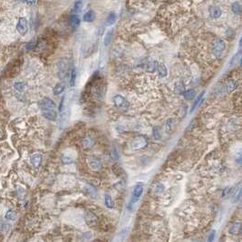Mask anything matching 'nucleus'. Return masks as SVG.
Wrapping results in <instances>:
<instances>
[{
  "label": "nucleus",
  "mask_w": 242,
  "mask_h": 242,
  "mask_svg": "<svg viewBox=\"0 0 242 242\" xmlns=\"http://www.w3.org/2000/svg\"><path fill=\"white\" fill-rule=\"evenodd\" d=\"M147 145H148V139L143 135H138L134 137L130 142L131 148L134 151L144 149Z\"/></svg>",
  "instance_id": "obj_1"
},
{
  "label": "nucleus",
  "mask_w": 242,
  "mask_h": 242,
  "mask_svg": "<svg viewBox=\"0 0 242 242\" xmlns=\"http://www.w3.org/2000/svg\"><path fill=\"white\" fill-rule=\"evenodd\" d=\"M226 48V43L223 39L218 38L213 42V51H214V56L217 58H221Z\"/></svg>",
  "instance_id": "obj_2"
},
{
  "label": "nucleus",
  "mask_w": 242,
  "mask_h": 242,
  "mask_svg": "<svg viewBox=\"0 0 242 242\" xmlns=\"http://www.w3.org/2000/svg\"><path fill=\"white\" fill-rule=\"evenodd\" d=\"M68 66H69V63L67 59H62L60 62L58 63V75L59 78L63 80L68 74Z\"/></svg>",
  "instance_id": "obj_3"
},
{
  "label": "nucleus",
  "mask_w": 242,
  "mask_h": 242,
  "mask_svg": "<svg viewBox=\"0 0 242 242\" xmlns=\"http://www.w3.org/2000/svg\"><path fill=\"white\" fill-rule=\"evenodd\" d=\"M113 101L114 105H115L119 110H121V111H126V110L128 109V102L126 101V99H125L123 96L117 94V95H115V96L113 97Z\"/></svg>",
  "instance_id": "obj_4"
},
{
  "label": "nucleus",
  "mask_w": 242,
  "mask_h": 242,
  "mask_svg": "<svg viewBox=\"0 0 242 242\" xmlns=\"http://www.w3.org/2000/svg\"><path fill=\"white\" fill-rule=\"evenodd\" d=\"M142 192H143V185L141 183H139L133 189V197H132V201H131L130 204L132 205V204H134L135 202H138L139 199L141 198V196L142 195Z\"/></svg>",
  "instance_id": "obj_5"
},
{
  "label": "nucleus",
  "mask_w": 242,
  "mask_h": 242,
  "mask_svg": "<svg viewBox=\"0 0 242 242\" xmlns=\"http://www.w3.org/2000/svg\"><path fill=\"white\" fill-rule=\"evenodd\" d=\"M17 32L20 34L21 36H25L26 33H27V30H28V24H27V20L24 17H21L18 23H17Z\"/></svg>",
  "instance_id": "obj_6"
},
{
  "label": "nucleus",
  "mask_w": 242,
  "mask_h": 242,
  "mask_svg": "<svg viewBox=\"0 0 242 242\" xmlns=\"http://www.w3.org/2000/svg\"><path fill=\"white\" fill-rule=\"evenodd\" d=\"M87 162H88L89 167H90L93 171H100V170L102 169V161H100L99 159L95 158V157H90V158L88 159Z\"/></svg>",
  "instance_id": "obj_7"
},
{
  "label": "nucleus",
  "mask_w": 242,
  "mask_h": 242,
  "mask_svg": "<svg viewBox=\"0 0 242 242\" xmlns=\"http://www.w3.org/2000/svg\"><path fill=\"white\" fill-rule=\"evenodd\" d=\"M42 113L44 117L50 121H56L57 118V113L55 109H42Z\"/></svg>",
  "instance_id": "obj_8"
},
{
  "label": "nucleus",
  "mask_w": 242,
  "mask_h": 242,
  "mask_svg": "<svg viewBox=\"0 0 242 242\" xmlns=\"http://www.w3.org/2000/svg\"><path fill=\"white\" fill-rule=\"evenodd\" d=\"M56 106V102L49 98H44L39 102V107L41 109H55Z\"/></svg>",
  "instance_id": "obj_9"
},
{
  "label": "nucleus",
  "mask_w": 242,
  "mask_h": 242,
  "mask_svg": "<svg viewBox=\"0 0 242 242\" xmlns=\"http://www.w3.org/2000/svg\"><path fill=\"white\" fill-rule=\"evenodd\" d=\"M84 219H85V221L87 222V224L90 225V226H94L97 222V217L91 211H86L85 212Z\"/></svg>",
  "instance_id": "obj_10"
},
{
  "label": "nucleus",
  "mask_w": 242,
  "mask_h": 242,
  "mask_svg": "<svg viewBox=\"0 0 242 242\" xmlns=\"http://www.w3.org/2000/svg\"><path fill=\"white\" fill-rule=\"evenodd\" d=\"M95 144V140L94 137L92 136H87L85 137L83 141H82V145L84 149H91L94 145Z\"/></svg>",
  "instance_id": "obj_11"
},
{
  "label": "nucleus",
  "mask_w": 242,
  "mask_h": 242,
  "mask_svg": "<svg viewBox=\"0 0 242 242\" xmlns=\"http://www.w3.org/2000/svg\"><path fill=\"white\" fill-rule=\"evenodd\" d=\"M238 87V83L235 80H228L225 83V90L228 93L235 91Z\"/></svg>",
  "instance_id": "obj_12"
},
{
  "label": "nucleus",
  "mask_w": 242,
  "mask_h": 242,
  "mask_svg": "<svg viewBox=\"0 0 242 242\" xmlns=\"http://www.w3.org/2000/svg\"><path fill=\"white\" fill-rule=\"evenodd\" d=\"M42 160H43V157L41 153H35L31 156V163L36 168H38L40 166Z\"/></svg>",
  "instance_id": "obj_13"
},
{
  "label": "nucleus",
  "mask_w": 242,
  "mask_h": 242,
  "mask_svg": "<svg viewBox=\"0 0 242 242\" xmlns=\"http://www.w3.org/2000/svg\"><path fill=\"white\" fill-rule=\"evenodd\" d=\"M209 14H210L211 17L217 19V18L221 17L222 11L220 7H218V6H211V7L209 8Z\"/></svg>",
  "instance_id": "obj_14"
},
{
  "label": "nucleus",
  "mask_w": 242,
  "mask_h": 242,
  "mask_svg": "<svg viewBox=\"0 0 242 242\" xmlns=\"http://www.w3.org/2000/svg\"><path fill=\"white\" fill-rule=\"evenodd\" d=\"M156 70L158 71V74L161 77H166L167 75H168V71H167V68L165 66L164 63H157V68Z\"/></svg>",
  "instance_id": "obj_15"
},
{
  "label": "nucleus",
  "mask_w": 242,
  "mask_h": 242,
  "mask_svg": "<svg viewBox=\"0 0 242 242\" xmlns=\"http://www.w3.org/2000/svg\"><path fill=\"white\" fill-rule=\"evenodd\" d=\"M94 19H95V13H94L93 10L87 11V12L83 15V20L84 21V22H87V23L94 22Z\"/></svg>",
  "instance_id": "obj_16"
},
{
  "label": "nucleus",
  "mask_w": 242,
  "mask_h": 242,
  "mask_svg": "<svg viewBox=\"0 0 242 242\" xmlns=\"http://www.w3.org/2000/svg\"><path fill=\"white\" fill-rule=\"evenodd\" d=\"M204 94H205V92H202V94L199 95V97H197V99L194 101L192 106H191V108H190V113H192V112L196 109L197 106H200V105L202 104V102L204 100Z\"/></svg>",
  "instance_id": "obj_17"
},
{
  "label": "nucleus",
  "mask_w": 242,
  "mask_h": 242,
  "mask_svg": "<svg viewBox=\"0 0 242 242\" xmlns=\"http://www.w3.org/2000/svg\"><path fill=\"white\" fill-rule=\"evenodd\" d=\"M240 229H241V224L240 222H237V223H234L230 227L229 233L232 234V235H237V234H239L240 232Z\"/></svg>",
  "instance_id": "obj_18"
},
{
  "label": "nucleus",
  "mask_w": 242,
  "mask_h": 242,
  "mask_svg": "<svg viewBox=\"0 0 242 242\" xmlns=\"http://www.w3.org/2000/svg\"><path fill=\"white\" fill-rule=\"evenodd\" d=\"M80 23V18H79V17H78L77 15H74V16L71 17V19H70V25H71V26H72L73 29H76V28L79 26Z\"/></svg>",
  "instance_id": "obj_19"
},
{
  "label": "nucleus",
  "mask_w": 242,
  "mask_h": 242,
  "mask_svg": "<svg viewBox=\"0 0 242 242\" xmlns=\"http://www.w3.org/2000/svg\"><path fill=\"white\" fill-rule=\"evenodd\" d=\"M182 94H183V96H184V98H185L186 100H191V99H193V98L195 97V95H196V92H195L194 90H192V89L186 90V91H184Z\"/></svg>",
  "instance_id": "obj_20"
},
{
  "label": "nucleus",
  "mask_w": 242,
  "mask_h": 242,
  "mask_svg": "<svg viewBox=\"0 0 242 242\" xmlns=\"http://www.w3.org/2000/svg\"><path fill=\"white\" fill-rule=\"evenodd\" d=\"M157 63H158L157 61H150V62H148L147 64H146L147 71H149L151 73L154 72L156 70V68H157Z\"/></svg>",
  "instance_id": "obj_21"
},
{
  "label": "nucleus",
  "mask_w": 242,
  "mask_h": 242,
  "mask_svg": "<svg viewBox=\"0 0 242 242\" xmlns=\"http://www.w3.org/2000/svg\"><path fill=\"white\" fill-rule=\"evenodd\" d=\"M231 9L235 15H240L241 14V6L239 2H234L231 6Z\"/></svg>",
  "instance_id": "obj_22"
},
{
  "label": "nucleus",
  "mask_w": 242,
  "mask_h": 242,
  "mask_svg": "<svg viewBox=\"0 0 242 242\" xmlns=\"http://www.w3.org/2000/svg\"><path fill=\"white\" fill-rule=\"evenodd\" d=\"M83 1H82V0H78V1H76V2L75 3V5H74L73 13H75V15H76V14H78V13H80L81 10H82V8H83Z\"/></svg>",
  "instance_id": "obj_23"
},
{
  "label": "nucleus",
  "mask_w": 242,
  "mask_h": 242,
  "mask_svg": "<svg viewBox=\"0 0 242 242\" xmlns=\"http://www.w3.org/2000/svg\"><path fill=\"white\" fill-rule=\"evenodd\" d=\"M104 204L109 209H113V202L112 200V197L109 194H105L104 195Z\"/></svg>",
  "instance_id": "obj_24"
},
{
  "label": "nucleus",
  "mask_w": 242,
  "mask_h": 242,
  "mask_svg": "<svg viewBox=\"0 0 242 242\" xmlns=\"http://www.w3.org/2000/svg\"><path fill=\"white\" fill-rule=\"evenodd\" d=\"M115 21H116L115 13H111V14H109V16L106 18V25H113L115 23Z\"/></svg>",
  "instance_id": "obj_25"
},
{
  "label": "nucleus",
  "mask_w": 242,
  "mask_h": 242,
  "mask_svg": "<svg viewBox=\"0 0 242 242\" xmlns=\"http://www.w3.org/2000/svg\"><path fill=\"white\" fill-rule=\"evenodd\" d=\"M14 87H15V89H16L18 93H23V92H25V90L26 89V85H25L24 83H22V82L16 83L15 85H14Z\"/></svg>",
  "instance_id": "obj_26"
},
{
  "label": "nucleus",
  "mask_w": 242,
  "mask_h": 242,
  "mask_svg": "<svg viewBox=\"0 0 242 242\" xmlns=\"http://www.w3.org/2000/svg\"><path fill=\"white\" fill-rule=\"evenodd\" d=\"M63 90H64V85L63 83H58V84H56L55 86V88L53 90V93H54L55 95H58V94H60L61 93L63 92Z\"/></svg>",
  "instance_id": "obj_27"
},
{
  "label": "nucleus",
  "mask_w": 242,
  "mask_h": 242,
  "mask_svg": "<svg viewBox=\"0 0 242 242\" xmlns=\"http://www.w3.org/2000/svg\"><path fill=\"white\" fill-rule=\"evenodd\" d=\"M113 30H110V31L106 34V36H104L103 43H104V45H105V46H108V45L110 44V43H111V41H112V37H113Z\"/></svg>",
  "instance_id": "obj_28"
},
{
  "label": "nucleus",
  "mask_w": 242,
  "mask_h": 242,
  "mask_svg": "<svg viewBox=\"0 0 242 242\" xmlns=\"http://www.w3.org/2000/svg\"><path fill=\"white\" fill-rule=\"evenodd\" d=\"M75 81H76V70H75V68H73L71 71V74H70V85L75 86Z\"/></svg>",
  "instance_id": "obj_29"
},
{
  "label": "nucleus",
  "mask_w": 242,
  "mask_h": 242,
  "mask_svg": "<svg viewBox=\"0 0 242 242\" xmlns=\"http://www.w3.org/2000/svg\"><path fill=\"white\" fill-rule=\"evenodd\" d=\"M240 197H241V187H240L234 193L233 197H232V202L233 203H236L240 200Z\"/></svg>",
  "instance_id": "obj_30"
},
{
  "label": "nucleus",
  "mask_w": 242,
  "mask_h": 242,
  "mask_svg": "<svg viewBox=\"0 0 242 242\" xmlns=\"http://www.w3.org/2000/svg\"><path fill=\"white\" fill-rule=\"evenodd\" d=\"M152 134H153V137L155 138V139H161V129L159 128V127H155V128H153V130H152Z\"/></svg>",
  "instance_id": "obj_31"
},
{
  "label": "nucleus",
  "mask_w": 242,
  "mask_h": 242,
  "mask_svg": "<svg viewBox=\"0 0 242 242\" xmlns=\"http://www.w3.org/2000/svg\"><path fill=\"white\" fill-rule=\"evenodd\" d=\"M172 126H173V120L172 119H169L168 121H166V124H165L166 132L170 133L171 131V129H172Z\"/></svg>",
  "instance_id": "obj_32"
},
{
  "label": "nucleus",
  "mask_w": 242,
  "mask_h": 242,
  "mask_svg": "<svg viewBox=\"0 0 242 242\" xmlns=\"http://www.w3.org/2000/svg\"><path fill=\"white\" fill-rule=\"evenodd\" d=\"M15 218H16V215H15V213H14L12 210H8V211L6 212V220H8V221H14Z\"/></svg>",
  "instance_id": "obj_33"
},
{
  "label": "nucleus",
  "mask_w": 242,
  "mask_h": 242,
  "mask_svg": "<svg viewBox=\"0 0 242 242\" xmlns=\"http://www.w3.org/2000/svg\"><path fill=\"white\" fill-rule=\"evenodd\" d=\"M112 157H113V159L115 160V161L120 158L119 152H118V151H117L116 148H113V150H112Z\"/></svg>",
  "instance_id": "obj_34"
},
{
  "label": "nucleus",
  "mask_w": 242,
  "mask_h": 242,
  "mask_svg": "<svg viewBox=\"0 0 242 242\" xmlns=\"http://www.w3.org/2000/svg\"><path fill=\"white\" fill-rule=\"evenodd\" d=\"M90 239H92V233L91 232H85L81 237V240H89Z\"/></svg>",
  "instance_id": "obj_35"
},
{
  "label": "nucleus",
  "mask_w": 242,
  "mask_h": 242,
  "mask_svg": "<svg viewBox=\"0 0 242 242\" xmlns=\"http://www.w3.org/2000/svg\"><path fill=\"white\" fill-rule=\"evenodd\" d=\"M230 192H231V188H226V189L222 191V197H223V198L227 197L229 194H230Z\"/></svg>",
  "instance_id": "obj_36"
},
{
  "label": "nucleus",
  "mask_w": 242,
  "mask_h": 242,
  "mask_svg": "<svg viewBox=\"0 0 242 242\" xmlns=\"http://www.w3.org/2000/svg\"><path fill=\"white\" fill-rule=\"evenodd\" d=\"M163 189H164L163 185L161 184V183H159V184H157L156 187H155V191H156V193H161V191L163 190Z\"/></svg>",
  "instance_id": "obj_37"
},
{
  "label": "nucleus",
  "mask_w": 242,
  "mask_h": 242,
  "mask_svg": "<svg viewBox=\"0 0 242 242\" xmlns=\"http://www.w3.org/2000/svg\"><path fill=\"white\" fill-rule=\"evenodd\" d=\"M35 46H36V44H35L34 42H31V43H29V44H27V46H26V49H27V50H29V51H31L32 49H34V48H35Z\"/></svg>",
  "instance_id": "obj_38"
},
{
  "label": "nucleus",
  "mask_w": 242,
  "mask_h": 242,
  "mask_svg": "<svg viewBox=\"0 0 242 242\" xmlns=\"http://www.w3.org/2000/svg\"><path fill=\"white\" fill-rule=\"evenodd\" d=\"M214 237H215V230H212V231L210 232V234H209V237L208 240H209V241H212V240H214Z\"/></svg>",
  "instance_id": "obj_39"
},
{
  "label": "nucleus",
  "mask_w": 242,
  "mask_h": 242,
  "mask_svg": "<svg viewBox=\"0 0 242 242\" xmlns=\"http://www.w3.org/2000/svg\"><path fill=\"white\" fill-rule=\"evenodd\" d=\"M63 102H64V96L62 98V100L60 102V105H59V112L63 111Z\"/></svg>",
  "instance_id": "obj_40"
},
{
  "label": "nucleus",
  "mask_w": 242,
  "mask_h": 242,
  "mask_svg": "<svg viewBox=\"0 0 242 242\" xmlns=\"http://www.w3.org/2000/svg\"><path fill=\"white\" fill-rule=\"evenodd\" d=\"M26 3L30 6H33L36 3V0H26Z\"/></svg>",
  "instance_id": "obj_41"
}]
</instances>
